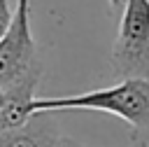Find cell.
<instances>
[{
	"label": "cell",
	"instance_id": "cell-3",
	"mask_svg": "<svg viewBox=\"0 0 149 147\" xmlns=\"http://www.w3.org/2000/svg\"><path fill=\"white\" fill-rule=\"evenodd\" d=\"M37 70H42V61L30 30V0H16L12 21L0 35V89Z\"/></svg>",
	"mask_w": 149,
	"mask_h": 147
},
{
	"label": "cell",
	"instance_id": "cell-6",
	"mask_svg": "<svg viewBox=\"0 0 149 147\" xmlns=\"http://www.w3.org/2000/svg\"><path fill=\"white\" fill-rule=\"evenodd\" d=\"M126 2H128V0H109L112 9H114V12H121V14H123V9H126Z\"/></svg>",
	"mask_w": 149,
	"mask_h": 147
},
{
	"label": "cell",
	"instance_id": "cell-4",
	"mask_svg": "<svg viewBox=\"0 0 149 147\" xmlns=\"http://www.w3.org/2000/svg\"><path fill=\"white\" fill-rule=\"evenodd\" d=\"M42 70L0 89V131H14L26 126L33 119V103L35 89L40 84Z\"/></svg>",
	"mask_w": 149,
	"mask_h": 147
},
{
	"label": "cell",
	"instance_id": "cell-2",
	"mask_svg": "<svg viewBox=\"0 0 149 147\" xmlns=\"http://www.w3.org/2000/svg\"><path fill=\"white\" fill-rule=\"evenodd\" d=\"M112 72L121 79H149V0H128L112 47Z\"/></svg>",
	"mask_w": 149,
	"mask_h": 147
},
{
	"label": "cell",
	"instance_id": "cell-1",
	"mask_svg": "<svg viewBox=\"0 0 149 147\" xmlns=\"http://www.w3.org/2000/svg\"><path fill=\"white\" fill-rule=\"evenodd\" d=\"M63 110L107 112L135 128H149V79H121L112 86L93 89L86 93L35 98L33 103V117Z\"/></svg>",
	"mask_w": 149,
	"mask_h": 147
},
{
	"label": "cell",
	"instance_id": "cell-5",
	"mask_svg": "<svg viewBox=\"0 0 149 147\" xmlns=\"http://www.w3.org/2000/svg\"><path fill=\"white\" fill-rule=\"evenodd\" d=\"M0 147H74L58 124L49 119V112L35 114L26 126L14 131H0Z\"/></svg>",
	"mask_w": 149,
	"mask_h": 147
}]
</instances>
